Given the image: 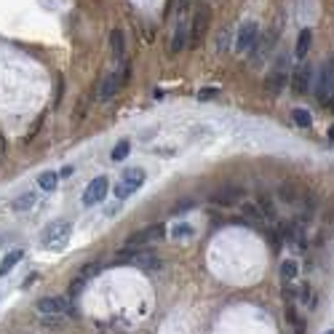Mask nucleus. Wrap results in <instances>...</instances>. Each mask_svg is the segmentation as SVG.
Instances as JSON below:
<instances>
[{"mask_svg": "<svg viewBox=\"0 0 334 334\" xmlns=\"http://www.w3.org/2000/svg\"><path fill=\"white\" fill-rule=\"evenodd\" d=\"M70 238H72V224L70 222H54L43 230L40 244L46 248H51V252H62V248L70 244Z\"/></svg>", "mask_w": 334, "mask_h": 334, "instance_id": "nucleus-1", "label": "nucleus"}, {"mask_svg": "<svg viewBox=\"0 0 334 334\" xmlns=\"http://www.w3.org/2000/svg\"><path fill=\"white\" fill-rule=\"evenodd\" d=\"M144 180H147L144 168H139V166L126 168V172L120 174V182L115 184V196H118V200H126L128 196H134V192L144 184Z\"/></svg>", "mask_w": 334, "mask_h": 334, "instance_id": "nucleus-2", "label": "nucleus"}, {"mask_svg": "<svg viewBox=\"0 0 334 334\" xmlns=\"http://www.w3.org/2000/svg\"><path fill=\"white\" fill-rule=\"evenodd\" d=\"M38 313L54 316V318H75L78 316L70 297H43V300H38Z\"/></svg>", "mask_w": 334, "mask_h": 334, "instance_id": "nucleus-3", "label": "nucleus"}, {"mask_svg": "<svg viewBox=\"0 0 334 334\" xmlns=\"http://www.w3.org/2000/svg\"><path fill=\"white\" fill-rule=\"evenodd\" d=\"M163 236H166V224H150V228L134 232V236L126 240V252H139L142 246L152 244V240H160Z\"/></svg>", "mask_w": 334, "mask_h": 334, "instance_id": "nucleus-4", "label": "nucleus"}, {"mask_svg": "<svg viewBox=\"0 0 334 334\" xmlns=\"http://www.w3.org/2000/svg\"><path fill=\"white\" fill-rule=\"evenodd\" d=\"M257 43H260V27H257V22H244L240 30H238V38H236V51L238 54H248V51L257 48Z\"/></svg>", "mask_w": 334, "mask_h": 334, "instance_id": "nucleus-5", "label": "nucleus"}, {"mask_svg": "<svg viewBox=\"0 0 334 334\" xmlns=\"http://www.w3.org/2000/svg\"><path fill=\"white\" fill-rule=\"evenodd\" d=\"M208 22H212V11H208V6H198L196 14H192V27H190V48H196L200 43V38L206 35L208 30Z\"/></svg>", "mask_w": 334, "mask_h": 334, "instance_id": "nucleus-6", "label": "nucleus"}, {"mask_svg": "<svg viewBox=\"0 0 334 334\" xmlns=\"http://www.w3.org/2000/svg\"><path fill=\"white\" fill-rule=\"evenodd\" d=\"M120 260H128L134 262L136 268H142L144 273H158V270H163V262L160 257H155L152 252H123Z\"/></svg>", "mask_w": 334, "mask_h": 334, "instance_id": "nucleus-7", "label": "nucleus"}, {"mask_svg": "<svg viewBox=\"0 0 334 334\" xmlns=\"http://www.w3.org/2000/svg\"><path fill=\"white\" fill-rule=\"evenodd\" d=\"M289 67H286V56H284V54H281V56H278V62H276V67L273 70H270V75H268V83H265V88L270 91V94H278V91H281L284 88V83L286 80H289Z\"/></svg>", "mask_w": 334, "mask_h": 334, "instance_id": "nucleus-8", "label": "nucleus"}, {"mask_svg": "<svg viewBox=\"0 0 334 334\" xmlns=\"http://www.w3.org/2000/svg\"><path fill=\"white\" fill-rule=\"evenodd\" d=\"M107 190H110V182H107V176H96V180L88 182L86 192H83V206H96L102 204Z\"/></svg>", "mask_w": 334, "mask_h": 334, "instance_id": "nucleus-9", "label": "nucleus"}, {"mask_svg": "<svg viewBox=\"0 0 334 334\" xmlns=\"http://www.w3.org/2000/svg\"><path fill=\"white\" fill-rule=\"evenodd\" d=\"M123 83H126V78H123L120 72H107L102 78V83H99V102H110V99H115V94L120 91Z\"/></svg>", "mask_w": 334, "mask_h": 334, "instance_id": "nucleus-10", "label": "nucleus"}, {"mask_svg": "<svg viewBox=\"0 0 334 334\" xmlns=\"http://www.w3.org/2000/svg\"><path fill=\"white\" fill-rule=\"evenodd\" d=\"M244 198V190L236 188V184H224V188H220L216 192H212V204L214 206H236L238 200Z\"/></svg>", "mask_w": 334, "mask_h": 334, "instance_id": "nucleus-11", "label": "nucleus"}, {"mask_svg": "<svg viewBox=\"0 0 334 334\" xmlns=\"http://www.w3.org/2000/svg\"><path fill=\"white\" fill-rule=\"evenodd\" d=\"M289 78H292V88L297 91V94H305L310 88V83H313V70H310L305 62H300V64L292 70Z\"/></svg>", "mask_w": 334, "mask_h": 334, "instance_id": "nucleus-12", "label": "nucleus"}, {"mask_svg": "<svg viewBox=\"0 0 334 334\" xmlns=\"http://www.w3.org/2000/svg\"><path fill=\"white\" fill-rule=\"evenodd\" d=\"M35 204H38V192L35 190H24V192H19V196L11 200V208L14 212H30Z\"/></svg>", "mask_w": 334, "mask_h": 334, "instance_id": "nucleus-13", "label": "nucleus"}, {"mask_svg": "<svg viewBox=\"0 0 334 334\" xmlns=\"http://www.w3.org/2000/svg\"><path fill=\"white\" fill-rule=\"evenodd\" d=\"M310 46H313V32H310V30H302L300 38H297V46H294V56L300 62H305V56L310 54Z\"/></svg>", "mask_w": 334, "mask_h": 334, "instance_id": "nucleus-14", "label": "nucleus"}, {"mask_svg": "<svg viewBox=\"0 0 334 334\" xmlns=\"http://www.w3.org/2000/svg\"><path fill=\"white\" fill-rule=\"evenodd\" d=\"M22 260H24V252H22V248H14V252H8V254L3 257V262H0V276H8Z\"/></svg>", "mask_w": 334, "mask_h": 334, "instance_id": "nucleus-15", "label": "nucleus"}, {"mask_svg": "<svg viewBox=\"0 0 334 334\" xmlns=\"http://www.w3.org/2000/svg\"><path fill=\"white\" fill-rule=\"evenodd\" d=\"M190 30L188 27H184L182 24V22H180V24H176V32H174V43H172V54H180L182 48H184V46H188L190 43Z\"/></svg>", "mask_w": 334, "mask_h": 334, "instance_id": "nucleus-16", "label": "nucleus"}, {"mask_svg": "<svg viewBox=\"0 0 334 334\" xmlns=\"http://www.w3.org/2000/svg\"><path fill=\"white\" fill-rule=\"evenodd\" d=\"M110 46H112V54L118 59L126 54V38H123V30H112L110 32Z\"/></svg>", "mask_w": 334, "mask_h": 334, "instance_id": "nucleus-17", "label": "nucleus"}, {"mask_svg": "<svg viewBox=\"0 0 334 334\" xmlns=\"http://www.w3.org/2000/svg\"><path fill=\"white\" fill-rule=\"evenodd\" d=\"M297 273H300L297 260H284V262H281V281H284V284L294 281V278H297Z\"/></svg>", "mask_w": 334, "mask_h": 334, "instance_id": "nucleus-18", "label": "nucleus"}, {"mask_svg": "<svg viewBox=\"0 0 334 334\" xmlns=\"http://www.w3.org/2000/svg\"><path fill=\"white\" fill-rule=\"evenodd\" d=\"M38 184H40V190H46V192L56 190L59 174H56V172H40V176H38Z\"/></svg>", "mask_w": 334, "mask_h": 334, "instance_id": "nucleus-19", "label": "nucleus"}, {"mask_svg": "<svg viewBox=\"0 0 334 334\" xmlns=\"http://www.w3.org/2000/svg\"><path fill=\"white\" fill-rule=\"evenodd\" d=\"M128 152H131V142H128V139H120V142L112 147L110 158H112L115 163H120V160H126V158H128Z\"/></svg>", "mask_w": 334, "mask_h": 334, "instance_id": "nucleus-20", "label": "nucleus"}, {"mask_svg": "<svg viewBox=\"0 0 334 334\" xmlns=\"http://www.w3.org/2000/svg\"><path fill=\"white\" fill-rule=\"evenodd\" d=\"M292 120L297 123V126H302V128H308L310 123H313V115H310L305 107H294L292 110Z\"/></svg>", "mask_w": 334, "mask_h": 334, "instance_id": "nucleus-21", "label": "nucleus"}, {"mask_svg": "<svg viewBox=\"0 0 334 334\" xmlns=\"http://www.w3.org/2000/svg\"><path fill=\"white\" fill-rule=\"evenodd\" d=\"M244 214H246V220H252L254 224H260L262 220H265V216H262V212H260L254 204H246V206H244Z\"/></svg>", "mask_w": 334, "mask_h": 334, "instance_id": "nucleus-22", "label": "nucleus"}, {"mask_svg": "<svg viewBox=\"0 0 334 334\" xmlns=\"http://www.w3.org/2000/svg\"><path fill=\"white\" fill-rule=\"evenodd\" d=\"M260 212H262V216H276V208H273V200H268L265 196L260 198Z\"/></svg>", "mask_w": 334, "mask_h": 334, "instance_id": "nucleus-23", "label": "nucleus"}, {"mask_svg": "<svg viewBox=\"0 0 334 334\" xmlns=\"http://www.w3.org/2000/svg\"><path fill=\"white\" fill-rule=\"evenodd\" d=\"M83 286H86V281H83V278H75V281L70 284V292H67V297H70V300H75L78 294L83 292Z\"/></svg>", "mask_w": 334, "mask_h": 334, "instance_id": "nucleus-24", "label": "nucleus"}, {"mask_svg": "<svg viewBox=\"0 0 334 334\" xmlns=\"http://www.w3.org/2000/svg\"><path fill=\"white\" fill-rule=\"evenodd\" d=\"M172 236H174V238H190V236H192V228H190L188 222H184V224H176V228L172 230Z\"/></svg>", "mask_w": 334, "mask_h": 334, "instance_id": "nucleus-25", "label": "nucleus"}, {"mask_svg": "<svg viewBox=\"0 0 334 334\" xmlns=\"http://www.w3.org/2000/svg\"><path fill=\"white\" fill-rule=\"evenodd\" d=\"M99 270H102L99 265H86V268H83V273H80V278H83V281H88V278H94Z\"/></svg>", "mask_w": 334, "mask_h": 334, "instance_id": "nucleus-26", "label": "nucleus"}, {"mask_svg": "<svg viewBox=\"0 0 334 334\" xmlns=\"http://www.w3.org/2000/svg\"><path fill=\"white\" fill-rule=\"evenodd\" d=\"M228 43H230V32H228V30H222V32H220V43H216V48H220V51L224 54V48H228Z\"/></svg>", "mask_w": 334, "mask_h": 334, "instance_id": "nucleus-27", "label": "nucleus"}, {"mask_svg": "<svg viewBox=\"0 0 334 334\" xmlns=\"http://www.w3.org/2000/svg\"><path fill=\"white\" fill-rule=\"evenodd\" d=\"M216 94H220L216 88H204V91H198V99H200V102H206V99H212V96H216Z\"/></svg>", "mask_w": 334, "mask_h": 334, "instance_id": "nucleus-28", "label": "nucleus"}, {"mask_svg": "<svg viewBox=\"0 0 334 334\" xmlns=\"http://www.w3.org/2000/svg\"><path fill=\"white\" fill-rule=\"evenodd\" d=\"M190 208H192V200L188 198V200H180V204H176V208H174V212H176V214H182V212H190Z\"/></svg>", "mask_w": 334, "mask_h": 334, "instance_id": "nucleus-29", "label": "nucleus"}, {"mask_svg": "<svg viewBox=\"0 0 334 334\" xmlns=\"http://www.w3.org/2000/svg\"><path fill=\"white\" fill-rule=\"evenodd\" d=\"M6 155V139H3V134H0V158Z\"/></svg>", "mask_w": 334, "mask_h": 334, "instance_id": "nucleus-30", "label": "nucleus"}, {"mask_svg": "<svg viewBox=\"0 0 334 334\" xmlns=\"http://www.w3.org/2000/svg\"><path fill=\"white\" fill-rule=\"evenodd\" d=\"M324 334H334V329H329V332H324Z\"/></svg>", "mask_w": 334, "mask_h": 334, "instance_id": "nucleus-31", "label": "nucleus"}]
</instances>
